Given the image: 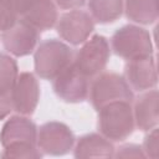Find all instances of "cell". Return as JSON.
Returning a JSON list of instances; mask_svg holds the SVG:
<instances>
[{
	"label": "cell",
	"instance_id": "obj_1",
	"mask_svg": "<svg viewBox=\"0 0 159 159\" xmlns=\"http://www.w3.org/2000/svg\"><path fill=\"white\" fill-rule=\"evenodd\" d=\"M98 130L111 142H122L134 130V116L132 102H111L98 111Z\"/></svg>",
	"mask_w": 159,
	"mask_h": 159
},
{
	"label": "cell",
	"instance_id": "obj_2",
	"mask_svg": "<svg viewBox=\"0 0 159 159\" xmlns=\"http://www.w3.org/2000/svg\"><path fill=\"white\" fill-rule=\"evenodd\" d=\"M75 53L63 41L47 39L35 48V72L43 80H53L60 72L73 62Z\"/></svg>",
	"mask_w": 159,
	"mask_h": 159
},
{
	"label": "cell",
	"instance_id": "obj_3",
	"mask_svg": "<svg viewBox=\"0 0 159 159\" xmlns=\"http://www.w3.org/2000/svg\"><path fill=\"white\" fill-rule=\"evenodd\" d=\"M89 101L96 111L117 101L133 102L134 94L123 76L114 72H101L89 83Z\"/></svg>",
	"mask_w": 159,
	"mask_h": 159
},
{
	"label": "cell",
	"instance_id": "obj_4",
	"mask_svg": "<svg viewBox=\"0 0 159 159\" xmlns=\"http://www.w3.org/2000/svg\"><path fill=\"white\" fill-rule=\"evenodd\" d=\"M113 52L129 61L153 55V43L149 32L137 25H124L118 29L111 39Z\"/></svg>",
	"mask_w": 159,
	"mask_h": 159
},
{
	"label": "cell",
	"instance_id": "obj_5",
	"mask_svg": "<svg viewBox=\"0 0 159 159\" xmlns=\"http://www.w3.org/2000/svg\"><path fill=\"white\" fill-rule=\"evenodd\" d=\"M109 56L111 48L108 40L102 35H93L89 40L87 39L76 52L73 63L83 75L92 78L103 72Z\"/></svg>",
	"mask_w": 159,
	"mask_h": 159
},
{
	"label": "cell",
	"instance_id": "obj_6",
	"mask_svg": "<svg viewBox=\"0 0 159 159\" xmlns=\"http://www.w3.org/2000/svg\"><path fill=\"white\" fill-rule=\"evenodd\" d=\"M52 81L56 96L67 103H80L88 97L89 77L83 75L73 62Z\"/></svg>",
	"mask_w": 159,
	"mask_h": 159
},
{
	"label": "cell",
	"instance_id": "obj_7",
	"mask_svg": "<svg viewBox=\"0 0 159 159\" xmlns=\"http://www.w3.org/2000/svg\"><path fill=\"white\" fill-rule=\"evenodd\" d=\"M56 30L60 37L70 45L77 46L83 43L94 30V20L89 12L73 9L63 12L56 22Z\"/></svg>",
	"mask_w": 159,
	"mask_h": 159
},
{
	"label": "cell",
	"instance_id": "obj_8",
	"mask_svg": "<svg viewBox=\"0 0 159 159\" xmlns=\"http://www.w3.org/2000/svg\"><path fill=\"white\" fill-rule=\"evenodd\" d=\"M39 40L40 31L21 19L16 20L10 27L1 32V42L4 48L15 57L27 56L34 52Z\"/></svg>",
	"mask_w": 159,
	"mask_h": 159
},
{
	"label": "cell",
	"instance_id": "obj_9",
	"mask_svg": "<svg viewBox=\"0 0 159 159\" xmlns=\"http://www.w3.org/2000/svg\"><path fill=\"white\" fill-rule=\"evenodd\" d=\"M75 144V135L68 125L61 122H47L37 129V148L42 154L63 155Z\"/></svg>",
	"mask_w": 159,
	"mask_h": 159
},
{
	"label": "cell",
	"instance_id": "obj_10",
	"mask_svg": "<svg viewBox=\"0 0 159 159\" xmlns=\"http://www.w3.org/2000/svg\"><path fill=\"white\" fill-rule=\"evenodd\" d=\"M39 98L40 86L35 75L31 72L19 73L10 92L12 111H15L17 114L31 116L37 107Z\"/></svg>",
	"mask_w": 159,
	"mask_h": 159
},
{
	"label": "cell",
	"instance_id": "obj_11",
	"mask_svg": "<svg viewBox=\"0 0 159 159\" xmlns=\"http://www.w3.org/2000/svg\"><path fill=\"white\" fill-rule=\"evenodd\" d=\"M124 80L134 91L144 92L152 89L158 82L154 57L150 55L129 60L124 67Z\"/></svg>",
	"mask_w": 159,
	"mask_h": 159
},
{
	"label": "cell",
	"instance_id": "obj_12",
	"mask_svg": "<svg viewBox=\"0 0 159 159\" xmlns=\"http://www.w3.org/2000/svg\"><path fill=\"white\" fill-rule=\"evenodd\" d=\"M0 144L4 147L14 144L37 145V127L27 116L17 114L10 117L0 132Z\"/></svg>",
	"mask_w": 159,
	"mask_h": 159
},
{
	"label": "cell",
	"instance_id": "obj_13",
	"mask_svg": "<svg viewBox=\"0 0 159 159\" xmlns=\"http://www.w3.org/2000/svg\"><path fill=\"white\" fill-rule=\"evenodd\" d=\"M133 116L135 127L143 132L157 127L159 120V93L157 89H148L135 99Z\"/></svg>",
	"mask_w": 159,
	"mask_h": 159
},
{
	"label": "cell",
	"instance_id": "obj_14",
	"mask_svg": "<svg viewBox=\"0 0 159 159\" xmlns=\"http://www.w3.org/2000/svg\"><path fill=\"white\" fill-rule=\"evenodd\" d=\"M113 143L101 133L82 135L73 149L76 158H112L114 157Z\"/></svg>",
	"mask_w": 159,
	"mask_h": 159
},
{
	"label": "cell",
	"instance_id": "obj_15",
	"mask_svg": "<svg viewBox=\"0 0 159 159\" xmlns=\"http://www.w3.org/2000/svg\"><path fill=\"white\" fill-rule=\"evenodd\" d=\"M58 19L57 6L53 0H34L27 12L21 17L39 31L52 29Z\"/></svg>",
	"mask_w": 159,
	"mask_h": 159
},
{
	"label": "cell",
	"instance_id": "obj_16",
	"mask_svg": "<svg viewBox=\"0 0 159 159\" xmlns=\"http://www.w3.org/2000/svg\"><path fill=\"white\" fill-rule=\"evenodd\" d=\"M123 10L130 21L149 25L158 19V0H124Z\"/></svg>",
	"mask_w": 159,
	"mask_h": 159
},
{
	"label": "cell",
	"instance_id": "obj_17",
	"mask_svg": "<svg viewBox=\"0 0 159 159\" xmlns=\"http://www.w3.org/2000/svg\"><path fill=\"white\" fill-rule=\"evenodd\" d=\"M124 0H88L89 15L99 24L118 20L123 12Z\"/></svg>",
	"mask_w": 159,
	"mask_h": 159
},
{
	"label": "cell",
	"instance_id": "obj_18",
	"mask_svg": "<svg viewBox=\"0 0 159 159\" xmlns=\"http://www.w3.org/2000/svg\"><path fill=\"white\" fill-rule=\"evenodd\" d=\"M17 76L16 61L6 53H0V94H10Z\"/></svg>",
	"mask_w": 159,
	"mask_h": 159
},
{
	"label": "cell",
	"instance_id": "obj_19",
	"mask_svg": "<svg viewBox=\"0 0 159 159\" xmlns=\"http://www.w3.org/2000/svg\"><path fill=\"white\" fill-rule=\"evenodd\" d=\"M0 157L7 159H39L42 153L35 144H14L4 147Z\"/></svg>",
	"mask_w": 159,
	"mask_h": 159
},
{
	"label": "cell",
	"instance_id": "obj_20",
	"mask_svg": "<svg viewBox=\"0 0 159 159\" xmlns=\"http://www.w3.org/2000/svg\"><path fill=\"white\" fill-rule=\"evenodd\" d=\"M34 0H0V6L14 19H21L30 9Z\"/></svg>",
	"mask_w": 159,
	"mask_h": 159
},
{
	"label": "cell",
	"instance_id": "obj_21",
	"mask_svg": "<svg viewBox=\"0 0 159 159\" xmlns=\"http://www.w3.org/2000/svg\"><path fill=\"white\" fill-rule=\"evenodd\" d=\"M158 139H159V135H158L157 127L148 130V134L145 135L143 145H142V149L145 157H149L153 159L158 158V154H159V140Z\"/></svg>",
	"mask_w": 159,
	"mask_h": 159
},
{
	"label": "cell",
	"instance_id": "obj_22",
	"mask_svg": "<svg viewBox=\"0 0 159 159\" xmlns=\"http://www.w3.org/2000/svg\"><path fill=\"white\" fill-rule=\"evenodd\" d=\"M114 157L116 158H145L142 147L133 143L120 145L117 149V152L114 150Z\"/></svg>",
	"mask_w": 159,
	"mask_h": 159
},
{
	"label": "cell",
	"instance_id": "obj_23",
	"mask_svg": "<svg viewBox=\"0 0 159 159\" xmlns=\"http://www.w3.org/2000/svg\"><path fill=\"white\" fill-rule=\"evenodd\" d=\"M12 111L10 94H0V120L6 118Z\"/></svg>",
	"mask_w": 159,
	"mask_h": 159
},
{
	"label": "cell",
	"instance_id": "obj_24",
	"mask_svg": "<svg viewBox=\"0 0 159 159\" xmlns=\"http://www.w3.org/2000/svg\"><path fill=\"white\" fill-rule=\"evenodd\" d=\"M56 6H58L62 10H73L80 9L84 5L86 0H53Z\"/></svg>",
	"mask_w": 159,
	"mask_h": 159
},
{
	"label": "cell",
	"instance_id": "obj_25",
	"mask_svg": "<svg viewBox=\"0 0 159 159\" xmlns=\"http://www.w3.org/2000/svg\"><path fill=\"white\" fill-rule=\"evenodd\" d=\"M16 20H14L1 6H0V32L5 31L7 27H10Z\"/></svg>",
	"mask_w": 159,
	"mask_h": 159
}]
</instances>
